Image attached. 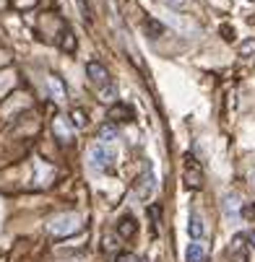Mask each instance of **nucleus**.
Masks as SVG:
<instances>
[{
    "instance_id": "nucleus-1",
    "label": "nucleus",
    "mask_w": 255,
    "mask_h": 262,
    "mask_svg": "<svg viewBox=\"0 0 255 262\" xmlns=\"http://www.w3.org/2000/svg\"><path fill=\"white\" fill-rule=\"evenodd\" d=\"M81 229V218L79 215H73V213H65V215H57L50 221V231L55 236H70V234H76Z\"/></svg>"
},
{
    "instance_id": "nucleus-2",
    "label": "nucleus",
    "mask_w": 255,
    "mask_h": 262,
    "mask_svg": "<svg viewBox=\"0 0 255 262\" xmlns=\"http://www.w3.org/2000/svg\"><path fill=\"white\" fill-rule=\"evenodd\" d=\"M182 179H185V184L190 187V190H201L203 187V169L201 164L188 154L185 156V166H182Z\"/></svg>"
},
{
    "instance_id": "nucleus-3",
    "label": "nucleus",
    "mask_w": 255,
    "mask_h": 262,
    "mask_svg": "<svg viewBox=\"0 0 255 262\" xmlns=\"http://www.w3.org/2000/svg\"><path fill=\"white\" fill-rule=\"evenodd\" d=\"M112 161H115V151H112V148H107L104 143L91 148V166L96 171H107L109 166H112Z\"/></svg>"
},
{
    "instance_id": "nucleus-4",
    "label": "nucleus",
    "mask_w": 255,
    "mask_h": 262,
    "mask_svg": "<svg viewBox=\"0 0 255 262\" xmlns=\"http://www.w3.org/2000/svg\"><path fill=\"white\" fill-rule=\"evenodd\" d=\"M86 73H89L91 83H96V86H102V83H107V81H109L107 68H104L102 62H96V60H89V62H86Z\"/></svg>"
},
{
    "instance_id": "nucleus-5",
    "label": "nucleus",
    "mask_w": 255,
    "mask_h": 262,
    "mask_svg": "<svg viewBox=\"0 0 255 262\" xmlns=\"http://www.w3.org/2000/svg\"><path fill=\"white\" fill-rule=\"evenodd\" d=\"M109 120H112L115 125H117V122H128V120H133V106H128L125 101L112 104V106H109Z\"/></svg>"
},
{
    "instance_id": "nucleus-6",
    "label": "nucleus",
    "mask_w": 255,
    "mask_h": 262,
    "mask_svg": "<svg viewBox=\"0 0 255 262\" xmlns=\"http://www.w3.org/2000/svg\"><path fill=\"white\" fill-rule=\"evenodd\" d=\"M117 234H120L123 239H133V236L138 234V223H135V218H133L130 213L120 218V223H117Z\"/></svg>"
},
{
    "instance_id": "nucleus-7",
    "label": "nucleus",
    "mask_w": 255,
    "mask_h": 262,
    "mask_svg": "<svg viewBox=\"0 0 255 262\" xmlns=\"http://www.w3.org/2000/svg\"><path fill=\"white\" fill-rule=\"evenodd\" d=\"M135 192H138V198H149L151 192H154V174H143V177H138V184H135Z\"/></svg>"
},
{
    "instance_id": "nucleus-8",
    "label": "nucleus",
    "mask_w": 255,
    "mask_h": 262,
    "mask_svg": "<svg viewBox=\"0 0 255 262\" xmlns=\"http://www.w3.org/2000/svg\"><path fill=\"white\" fill-rule=\"evenodd\" d=\"M203 231H206V226H203V218H201L198 213H190V221H188V234L198 242V239L203 236Z\"/></svg>"
},
{
    "instance_id": "nucleus-9",
    "label": "nucleus",
    "mask_w": 255,
    "mask_h": 262,
    "mask_svg": "<svg viewBox=\"0 0 255 262\" xmlns=\"http://www.w3.org/2000/svg\"><path fill=\"white\" fill-rule=\"evenodd\" d=\"M57 45H60V50H65V52H76V36H73V31L65 26V29H60V39H57Z\"/></svg>"
},
{
    "instance_id": "nucleus-10",
    "label": "nucleus",
    "mask_w": 255,
    "mask_h": 262,
    "mask_svg": "<svg viewBox=\"0 0 255 262\" xmlns=\"http://www.w3.org/2000/svg\"><path fill=\"white\" fill-rule=\"evenodd\" d=\"M185 259H188V262H206V247H203V244H198V242L188 244Z\"/></svg>"
},
{
    "instance_id": "nucleus-11",
    "label": "nucleus",
    "mask_w": 255,
    "mask_h": 262,
    "mask_svg": "<svg viewBox=\"0 0 255 262\" xmlns=\"http://www.w3.org/2000/svg\"><path fill=\"white\" fill-rule=\"evenodd\" d=\"M229 257H232V262H247V249L242 244V236H234L232 249H229Z\"/></svg>"
},
{
    "instance_id": "nucleus-12",
    "label": "nucleus",
    "mask_w": 255,
    "mask_h": 262,
    "mask_svg": "<svg viewBox=\"0 0 255 262\" xmlns=\"http://www.w3.org/2000/svg\"><path fill=\"white\" fill-rule=\"evenodd\" d=\"M50 91H52V99L55 101H65V86L60 83L57 76H50Z\"/></svg>"
},
{
    "instance_id": "nucleus-13",
    "label": "nucleus",
    "mask_w": 255,
    "mask_h": 262,
    "mask_svg": "<svg viewBox=\"0 0 255 262\" xmlns=\"http://www.w3.org/2000/svg\"><path fill=\"white\" fill-rule=\"evenodd\" d=\"M52 127H55V135H57L63 143L70 140V130H68V125H63V117H57V120L52 122Z\"/></svg>"
},
{
    "instance_id": "nucleus-14",
    "label": "nucleus",
    "mask_w": 255,
    "mask_h": 262,
    "mask_svg": "<svg viewBox=\"0 0 255 262\" xmlns=\"http://www.w3.org/2000/svg\"><path fill=\"white\" fill-rule=\"evenodd\" d=\"M99 138H102V140H115V138H117V125H115V122H107V125H102Z\"/></svg>"
},
{
    "instance_id": "nucleus-15",
    "label": "nucleus",
    "mask_w": 255,
    "mask_h": 262,
    "mask_svg": "<svg viewBox=\"0 0 255 262\" xmlns=\"http://www.w3.org/2000/svg\"><path fill=\"white\" fill-rule=\"evenodd\" d=\"M143 29H146V34H151L154 39H156V36H162V31H164V26H162L159 21H154V18L146 21V24H143Z\"/></svg>"
},
{
    "instance_id": "nucleus-16",
    "label": "nucleus",
    "mask_w": 255,
    "mask_h": 262,
    "mask_svg": "<svg viewBox=\"0 0 255 262\" xmlns=\"http://www.w3.org/2000/svg\"><path fill=\"white\" fill-rule=\"evenodd\" d=\"M224 210H227V215H234V213L240 210V200H237V195H227V198H224Z\"/></svg>"
},
{
    "instance_id": "nucleus-17",
    "label": "nucleus",
    "mask_w": 255,
    "mask_h": 262,
    "mask_svg": "<svg viewBox=\"0 0 255 262\" xmlns=\"http://www.w3.org/2000/svg\"><path fill=\"white\" fill-rule=\"evenodd\" d=\"M115 96H117V89H115V86H109L107 91H102V101H109V104H117V101H115Z\"/></svg>"
},
{
    "instance_id": "nucleus-18",
    "label": "nucleus",
    "mask_w": 255,
    "mask_h": 262,
    "mask_svg": "<svg viewBox=\"0 0 255 262\" xmlns=\"http://www.w3.org/2000/svg\"><path fill=\"white\" fill-rule=\"evenodd\" d=\"M115 262H141V257H138V254H133V252H120Z\"/></svg>"
},
{
    "instance_id": "nucleus-19",
    "label": "nucleus",
    "mask_w": 255,
    "mask_h": 262,
    "mask_svg": "<svg viewBox=\"0 0 255 262\" xmlns=\"http://www.w3.org/2000/svg\"><path fill=\"white\" fill-rule=\"evenodd\" d=\"M76 3H79V8H81L84 18H86V21H91V8H89V3H86V0H76Z\"/></svg>"
},
{
    "instance_id": "nucleus-20",
    "label": "nucleus",
    "mask_w": 255,
    "mask_h": 262,
    "mask_svg": "<svg viewBox=\"0 0 255 262\" xmlns=\"http://www.w3.org/2000/svg\"><path fill=\"white\" fill-rule=\"evenodd\" d=\"M240 52H242V55H250V52H255V39H250V42H245V45L240 47Z\"/></svg>"
},
{
    "instance_id": "nucleus-21",
    "label": "nucleus",
    "mask_w": 255,
    "mask_h": 262,
    "mask_svg": "<svg viewBox=\"0 0 255 262\" xmlns=\"http://www.w3.org/2000/svg\"><path fill=\"white\" fill-rule=\"evenodd\" d=\"M167 6H169V8H185L188 0H167Z\"/></svg>"
},
{
    "instance_id": "nucleus-22",
    "label": "nucleus",
    "mask_w": 255,
    "mask_h": 262,
    "mask_svg": "<svg viewBox=\"0 0 255 262\" xmlns=\"http://www.w3.org/2000/svg\"><path fill=\"white\" fill-rule=\"evenodd\" d=\"M73 122H76V125L81 127V125H84L86 120H84V115H81V112H73Z\"/></svg>"
},
{
    "instance_id": "nucleus-23",
    "label": "nucleus",
    "mask_w": 255,
    "mask_h": 262,
    "mask_svg": "<svg viewBox=\"0 0 255 262\" xmlns=\"http://www.w3.org/2000/svg\"><path fill=\"white\" fill-rule=\"evenodd\" d=\"M247 242H250V244L255 247V231H250V234H247Z\"/></svg>"
},
{
    "instance_id": "nucleus-24",
    "label": "nucleus",
    "mask_w": 255,
    "mask_h": 262,
    "mask_svg": "<svg viewBox=\"0 0 255 262\" xmlns=\"http://www.w3.org/2000/svg\"><path fill=\"white\" fill-rule=\"evenodd\" d=\"M250 215H252V218H255V205H252V210H250Z\"/></svg>"
},
{
    "instance_id": "nucleus-25",
    "label": "nucleus",
    "mask_w": 255,
    "mask_h": 262,
    "mask_svg": "<svg viewBox=\"0 0 255 262\" xmlns=\"http://www.w3.org/2000/svg\"><path fill=\"white\" fill-rule=\"evenodd\" d=\"M252 184H255V177H252Z\"/></svg>"
}]
</instances>
